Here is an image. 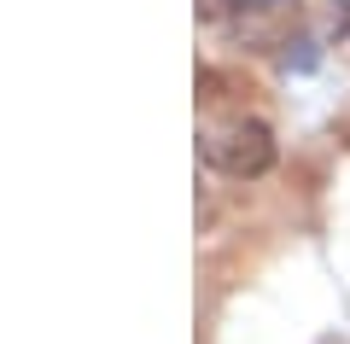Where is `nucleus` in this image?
Listing matches in <instances>:
<instances>
[{"label": "nucleus", "instance_id": "obj_2", "mask_svg": "<svg viewBox=\"0 0 350 344\" xmlns=\"http://www.w3.org/2000/svg\"><path fill=\"white\" fill-rule=\"evenodd\" d=\"M204 12H211L216 24H228L234 36H251V41H262L275 18L298 12V0H204Z\"/></svg>", "mask_w": 350, "mask_h": 344}, {"label": "nucleus", "instance_id": "obj_1", "mask_svg": "<svg viewBox=\"0 0 350 344\" xmlns=\"http://www.w3.org/2000/svg\"><path fill=\"white\" fill-rule=\"evenodd\" d=\"M204 158L222 175H262L275 163V135L262 123H251V117H234V123H222V129L204 135Z\"/></svg>", "mask_w": 350, "mask_h": 344}]
</instances>
